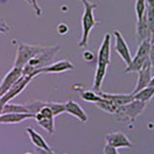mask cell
Here are the masks:
<instances>
[{
    "mask_svg": "<svg viewBox=\"0 0 154 154\" xmlns=\"http://www.w3.org/2000/svg\"><path fill=\"white\" fill-rule=\"evenodd\" d=\"M146 104L147 103L134 99L132 102L128 104L119 106L114 116L119 122H123V120L134 122L143 112V110L146 107Z\"/></svg>",
    "mask_w": 154,
    "mask_h": 154,
    "instance_id": "obj_3",
    "label": "cell"
},
{
    "mask_svg": "<svg viewBox=\"0 0 154 154\" xmlns=\"http://www.w3.org/2000/svg\"><path fill=\"white\" fill-rule=\"evenodd\" d=\"M74 69V66L71 62L67 60H61L50 64L46 66L42 67L41 69L36 71L37 76L40 74L45 73H62V72H66L69 70H72Z\"/></svg>",
    "mask_w": 154,
    "mask_h": 154,
    "instance_id": "obj_10",
    "label": "cell"
},
{
    "mask_svg": "<svg viewBox=\"0 0 154 154\" xmlns=\"http://www.w3.org/2000/svg\"><path fill=\"white\" fill-rule=\"evenodd\" d=\"M148 60L152 69H154V41L151 42L150 45V49H149V55H148Z\"/></svg>",
    "mask_w": 154,
    "mask_h": 154,
    "instance_id": "obj_29",
    "label": "cell"
},
{
    "mask_svg": "<svg viewBox=\"0 0 154 154\" xmlns=\"http://www.w3.org/2000/svg\"><path fill=\"white\" fill-rule=\"evenodd\" d=\"M111 34H105L103 41L101 42L98 54H97V64H104L109 66L111 63Z\"/></svg>",
    "mask_w": 154,
    "mask_h": 154,
    "instance_id": "obj_13",
    "label": "cell"
},
{
    "mask_svg": "<svg viewBox=\"0 0 154 154\" xmlns=\"http://www.w3.org/2000/svg\"><path fill=\"white\" fill-rule=\"evenodd\" d=\"M134 98L136 100H140L142 102L147 103L154 97V86H147L143 90L137 91L134 94Z\"/></svg>",
    "mask_w": 154,
    "mask_h": 154,
    "instance_id": "obj_20",
    "label": "cell"
},
{
    "mask_svg": "<svg viewBox=\"0 0 154 154\" xmlns=\"http://www.w3.org/2000/svg\"><path fill=\"white\" fill-rule=\"evenodd\" d=\"M9 113H30V112H29L26 105L8 102L4 105L2 114H9Z\"/></svg>",
    "mask_w": 154,
    "mask_h": 154,
    "instance_id": "obj_23",
    "label": "cell"
},
{
    "mask_svg": "<svg viewBox=\"0 0 154 154\" xmlns=\"http://www.w3.org/2000/svg\"><path fill=\"white\" fill-rule=\"evenodd\" d=\"M42 49H43V46L33 45H28V43L20 42L17 46V57H16V60H14V66L22 69L23 67L27 65V63L30 61L32 58L38 55Z\"/></svg>",
    "mask_w": 154,
    "mask_h": 154,
    "instance_id": "obj_5",
    "label": "cell"
},
{
    "mask_svg": "<svg viewBox=\"0 0 154 154\" xmlns=\"http://www.w3.org/2000/svg\"><path fill=\"white\" fill-rule=\"evenodd\" d=\"M146 23L148 26L149 34H150L151 41H154V9L153 8L147 6L146 12Z\"/></svg>",
    "mask_w": 154,
    "mask_h": 154,
    "instance_id": "obj_25",
    "label": "cell"
},
{
    "mask_svg": "<svg viewBox=\"0 0 154 154\" xmlns=\"http://www.w3.org/2000/svg\"><path fill=\"white\" fill-rule=\"evenodd\" d=\"M34 78H35V76H33V75H22L20 78L14 84L12 88L0 98V105L4 107L5 104L10 102L12 99H14V97H17V95L20 94Z\"/></svg>",
    "mask_w": 154,
    "mask_h": 154,
    "instance_id": "obj_7",
    "label": "cell"
},
{
    "mask_svg": "<svg viewBox=\"0 0 154 154\" xmlns=\"http://www.w3.org/2000/svg\"><path fill=\"white\" fill-rule=\"evenodd\" d=\"M78 91L80 93L81 98L83 99L86 102H90V103H97L98 101L101 100V96L98 94V93H95L94 91H91V90H75Z\"/></svg>",
    "mask_w": 154,
    "mask_h": 154,
    "instance_id": "obj_22",
    "label": "cell"
},
{
    "mask_svg": "<svg viewBox=\"0 0 154 154\" xmlns=\"http://www.w3.org/2000/svg\"><path fill=\"white\" fill-rule=\"evenodd\" d=\"M83 58H84V60L87 61V62H91L94 59V53L91 52V51L86 50L83 53Z\"/></svg>",
    "mask_w": 154,
    "mask_h": 154,
    "instance_id": "obj_31",
    "label": "cell"
},
{
    "mask_svg": "<svg viewBox=\"0 0 154 154\" xmlns=\"http://www.w3.org/2000/svg\"><path fill=\"white\" fill-rule=\"evenodd\" d=\"M114 37H115V50L117 51L119 56L122 58V61L125 63L126 66L130 65L132 61V56L130 53L129 47L127 45L126 42H125L123 36L119 31L116 30L114 31Z\"/></svg>",
    "mask_w": 154,
    "mask_h": 154,
    "instance_id": "obj_8",
    "label": "cell"
},
{
    "mask_svg": "<svg viewBox=\"0 0 154 154\" xmlns=\"http://www.w3.org/2000/svg\"><path fill=\"white\" fill-rule=\"evenodd\" d=\"M26 132L28 134L29 138H30L31 142L35 146L38 150H45L47 152H52L53 149L49 146V144L46 143V141L42 137L41 134H38L36 130H34L31 127H27Z\"/></svg>",
    "mask_w": 154,
    "mask_h": 154,
    "instance_id": "obj_16",
    "label": "cell"
},
{
    "mask_svg": "<svg viewBox=\"0 0 154 154\" xmlns=\"http://www.w3.org/2000/svg\"><path fill=\"white\" fill-rule=\"evenodd\" d=\"M106 144L113 148H130L132 147L131 141L122 132H113L105 136Z\"/></svg>",
    "mask_w": 154,
    "mask_h": 154,
    "instance_id": "obj_9",
    "label": "cell"
},
{
    "mask_svg": "<svg viewBox=\"0 0 154 154\" xmlns=\"http://www.w3.org/2000/svg\"><path fill=\"white\" fill-rule=\"evenodd\" d=\"M146 3L148 7L154 9V0H146Z\"/></svg>",
    "mask_w": 154,
    "mask_h": 154,
    "instance_id": "obj_33",
    "label": "cell"
},
{
    "mask_svg": "<svg viewBox=\"0 0 154 154\" xmlns=\"http://www.w3.org/2000/svg\"><path fill=\"white\" fill-rule=\"evenodd\" d=\"M136 37L138 38V41L141 42L143 41L149 40L151 41L150 38V34H149L148 30V26L146 23V14L143 17L142 20L137 21V27H136Z\"/></svg>",
    "mask_w": 154,
    "mask_h": 154,
    "instance_id": "obj_19",
    "label": "cell"
},
{
    "mask_svg": "<svg viewBox=\"0 0 154 154\" xmlns=\"http://www.w3.org/2000/svg\"><path fill=\"white\" fill-rule=\"evenodd\" d=\"M107 67L108 66L104 64L96 65V69H95V74H94V84H93V91H94L95 93L101 91V87H102L104 78L106 76Z\"/></svg>",
    "mask_w": 154,
    "mask_h": 154,
    "instance_id": "obj_18",
    "label": "cell"
},
{
    "mask_svg": "<svg viewBox=\"0 0 154 154\" xmlns=\"http://www.w3.org/2000/svg\"><path fill=\"white\" fill-rule=\"evenodd\" d=\"M54 115H53L51 109L46 105L42 106L41 110L35 115V119L38 126H41L45 131L48 134L52 135L55 131V122Z\"/></svg>",
    "mask_w": 154,
    "mask_h": 154,
    "instance_id": "obj_6",
    "label": "cell"
},
{
    "mask_svg": "<svg viewBox=\"0 0 154 154\" xmlns=\"http://www.w3.org/2000/svg\"><path fill=\"white\" fill-rule=\"evenodd\" d=\"M148 86H154V76L151 78V80H150V83H149V85Z\"/></svg>",
    "mask_w": 154,
    "mask_h": 154,
    "instance_id": "obj_34",
    "label": "cell"
},
{
    "mask_svg": "<svg viewBox=\"0 0 154 154\" xmlns=\"http://www.w3.org/2000/svg\"><path fill=\"white\" fill-rule=\"evenodd\" d=\"M152 78V66L150 65L149 61L146 65L143 66V69L138 71V81L137 85L135 87V90L133 91V94H136L137 91L143 90L146 88L150 83V80Z\"/></svg>",
    "mask_w": 154,
    "mask_h": 154,
    "instance_id": "obj_12",
    "label": "cell"
},
{
    "mask_svg": "<svg viewBox=\"0 0 154 154\" xmlns=\"http://www.w3.org/2000/svg\"><path fill=\"white\" fill-rule=\"evenodd\" d=\"M25 154H32V153H30V152H26Z\"/></svg>",
    "mask_w": 154,
    "mask_h": 154,
    "instance_id": "obj_35",
    "label": "cell"
},
{
    "mask_svg": "<svg viewBox=\"0 0 154 154\" xmlns=\"http://www.w3.org/2000/svg\"><path fill=\"white\" fill-rule=\"evenodd\" d=\"M22 69L14 66L8 73L4 76L3 80L0 83V98L12 88L14 84L22 76Z\"/></svg>",
    "mask_w": 154,
    "mask_h": 154,
    "instance_id": "obj_11",
    "label": "cell"
},
{
    "mask_svg": "<svg viewBox=\"0 0 154 154\" xmlns=\"http://www.w3.org/2000/svg\"><path fill=\"white\" fill-rule=\"evenodd\" d=\"M95 106L97 108H99L101 111H103V112L112 114V115H115V113L117 112V110L119 109V106L116 105L113 101L103 98V97H101V100L98 101L97 103H95Z\"/></svg>",
    "mask_w": 154,
    "mask_h": 154,
    "instance_id": "obj_21",
    "label": "cell"
},
{
    "mask_svg": "<svg viewBox=\"0 0 154 154\" xmlns=\"http://www.w3.org/2000/svg\"><path fill=\"white\" fill-rule=\"evenodd\" d=\"M69 31V27H67L66 24L65 23H60L59 25L57 26V32L60 34V35H65Z\"/></svg>",
    "mask_w": 154,
    "mask_h": 154,
    "instance_id": "obj_30",
    "label": "cell"
},
{
    "mask_svg": "<svg viewBox=\"0 0 154 154\" xmlns=\"http://www.w3.org/2000/svg\"><path fill=\"white\" fill-rule=\"evenodd\" d=\"M26 1L34 8V10H35L37 16H41V14H42V8L38 6L37 0H26Z\"/></svg>",
    "mask_w": 154,
    "mask_h": 154,
    "instance_id": "obj_28",
    "label": "cell"
},
{
    "mask_svg": "<svg viewBox=\"0 0 154 154\" xmlns=\"http://www.w3.org/2000/svg\"><path fill=\"white\" fill-rule=\"evenodd\" d=\"M146 0H136V3H135V13H136L137 21H140L143 19L144 14H146Z\"/></svg>",
    "mask_w": 154,
    "mask_h": 154,
    "instance_id": "obj_24",
    "label": "cell"
},
{
    "mask_svg": "<svg viewBox=\"0 0 154 154\" xmlns=\"http://www.w3.org/2000/svg\"><path fill=\"white\" fill-rule=\"evenodd\" d=\"M60 51L59 45L54 46H43V49L27 63V65L22 69L23 75L37 76L36 71L42 67L50 65L51 61L54 59L56 54Z\"/></svg>",
    "mask_w": 154,
    "mask_h": 154,
    "instance_id": "obj_2",
    "label": "cell"
},
{
    "mask_svg": "<svg viewBox=\"0 0 154 154\" xmlns=\"http://www.w3.org/2000/svg\"><path fill=\"white\" fill-rule=\"evenodd\" d=\"M46 105L51 109L54 117H58L59 115L66 112V106L65 103H59V102H46Z\"/></svg>",
    "mask_w": 154,
    "mask_h": 154,
    "instance_id": "obj_26",
    "label": "cell"
},
{
    "mask_svg": "<svg viewBox=\"0 0 154 154\" xmlns=\"http://www.w3.org/2000/svg\"><path fill=\"white\" fill-rule=\"evenodd\" d=\"M98 94L101 96V97L109 99L111 101L118 105L119 107V106H122L125 104H128L130 102L135 99L133 94H108V93H102V91H99Z\"/></svg>",
    "mask_w": 154,
    "mask_h": 154,
    "instance_id": "obj_17",
    "label": "cell"
},
{
    "mask_svg": "<svg viewBox=\"0 0 154 154\" xmlns=\"http://www.w3.org/2000/svg\"><path fill=\"white\" fill-rule=\"evenodd\" d=\"M10 31V26L7 23V21L5 20V18L2 17H0V33L2 34H6Z\"/></svg>",
    "mask_w": 154,
    "mask_h": 154,
    "instance_id": "obj_27",
    "label": "cell"
},
{
    "mask_svg": "<svg viewBox=\"0 0 154 154\" xmlns=\"http://www.w3.org/2000/svg\"><path fill=\"white\" fill-rule=\"evenodd\" d=\"M84 6V13L81 18V27H82V35L78 42V46L80 48L87 47L89 45V38L91 30L100 23V21L96 20L94 17V11L97 7V4L91 3L89 0H80Z\"/></svg>",
    "mask_w": 154,
    "mask_h": 154,
    "instance_id": "obj_1",
    "label": "cell"
},
{
    "mask_svg": "<svg viewBox=\"0 0 154 154\" xmlns=\"http://www.w3.org/2000/svg\"><path fill=\"white\" fill-rule=\"evenodd\" d=\"M65 106H66V113L73 116L77 119H79L81 122H88V116L85 113L83 108L77 102L71 99H69L65 103Z\"/></svg>",
    "mask_w": 154,
    "mask_h": 154,
    "instance_id": "obj_15",
    "label": "cell"
},
{
    "mask_svg": "<svg viewBox=\"0 0 154 154\" xmlns=\"http://www.w3.org/2000/svg\"><path fill=\"white\" fill-rule=\"evenodd\" d=\"M35 119V115L30 113H9L0 116V124H14L24 120Z\"/></svg>",
    "mask_w": 154,
    "mask_h": 154,
    "instance_id": "obj_14",
    "label": "cell"
},
{
    "mask_svg": "<svg viewBox=\"0 0 154 154\" xmlns=\"http://www.w3.org/2000/svg\"><path fill=\"white\" fill-rule=\"evenodd\" d=\"M103 154H119V153L118 151V149L113 148L107 146V144H105V146L103 148Z\"/></svg>",
    "mask_w": 154,
    "mask_h": 154,
    "instance_id": "obj_32",
    "label": "cell"
},
{
    "mask_svg": "<svg viewBox=\"0 0 154 154\" xmlns=\"http://www.w3.org/2000/svg\"><path fill=\"white\" fill-rule=\"evenodd\" d=\"M151 41L146 40L140 42V45L138 47V50L135 54V57H132V61L125 69L124 72H138L140 71L143 66L149 61L148 55H149V49H150Z\"/></svg>",
    "mask_w": 154,
    "mask_h": 154,
    "instance_id": "obj_4",
    "label": "cell"
}]
</instances>
